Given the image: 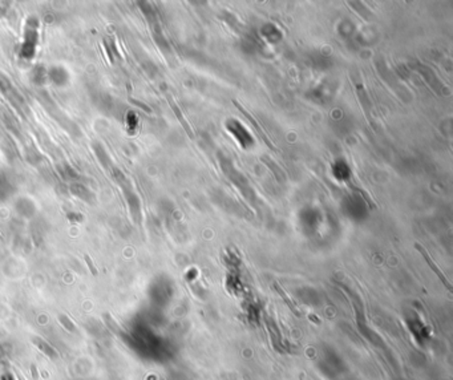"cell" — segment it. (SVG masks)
<instances>
[{
	"label": "cell",
	"instance_id": "1",
	"mask_svg": "<svg viewBox=\"0 0 453 380\" xmlns=\"http://www.w3.org/2000/svg\"><path fill=\"white\" fill-rule=\"evenodd\" d=\"M415 247H416L417 251L420 252L421 256H423V258H424V260H425V262L428 263V266L431 267L432 271H433V273H435V274L437 275L438 279H440V281L442 282V285L445 286L446 289L449 290V291H453V287H452V285H450V282L448 281V279H446L445 274H444V273H442V271L440 270V269H438V266L435 263V261L432 260L431 256L428 254L427 250H425V248H424L423 246L420 245V243H415Z\"/></svg>",
	"mask_w": 453,
	"mask_h": 380
},
{
	"label": "cell",
	"instance_id": "2",
	"mask_svg": "<svg viewBox=\"0 0 453 380\" xmlns=\"http://www.w3.org/2000/svg\"><path fill=\"white\" fill-rule=\"evenodd\" d=\"M233 102H234V105L237 106L238 109L241 110L242 113H243V116H245L246 118H247V120L250 121V124H252V126H254V129H255L256 133H258V135H260L261 137H262V140H263V141H265V143L267 144V145H269V148H271V149H273V150H277V148H275V146L273 145V143H271L270 140H269V137H267V135H266V133H265V131H263L262 128H261V125L258 124V121H256L255 118H254V117L251 116V114L248 113L247 110H246L245 108H243V106L239 105V102H237V101H233Z\"/></svg>",
	"mask_w": 453,
	"mask_h": 380
},
{
	"label": "cell",
	"instance_id": "3",
	"mask_svg": "<svg viewBox=\"0 0 453 380\" xmlns=\"http://www.w3.org/2000/svg\"><path fill=\"white\" fill-rule=\"evenodd\" d=\"M168 100H169V104H170V108H172L173 112H174L175 117L178 118V121H179V122H181V125H182V126H183V129L186 131V133H187V135H189L190 139H193V137H194L193 131H191V128H190L189 122H187V121L185 120V117H183V114H182V112H181V109H179L178 106H177V104H175V102L173 101V99H172V97H170V96H168Z\"/></svg>",
	"mask_w": 453,
	"mask_h": 380
},
{
	"label": "cell",
	"instance_id": "4",
	"mask_svg": "<svg viewBox=\"0 0 453 380\" xmlns=\"http://www.w3.org/2000/svg\"><path fill=\"white\" fill-rule=\"evenodd\" d=\"M275 287H277V291H278V292H279V295H281V296H282V298H283V299H285V302H286V303L289 304V307H290V308H291V310H292V311H294V312H295V314H296V315H299V311H298V308H296V306H295V304L292 303L291 300H290V298H289V296H287V294H286V292H285V291H283V290H282V289H281V287H279V286H278V285H275Z\"/></svg>",
	"mask_w": 453,
	"mask_h": 380
},
{
	"label": "cell",
	"instance_id": "5",
	"mask_svg": "<svg viewBox=\"0 0 453 380\" xmlns=\"http://www.w3.org/2000/svg\"><path fill=\"white\" fill-rule=\"evenodd\" d=\"M84 260H85V262H87L88 267H89V270H91L92 275H95V277H96V275H97V269H96L95 265H93V262H92L91 257L87 256V254H85V256H84Z\"/></svg>",
	"mask_w": 453,
	"mask_h": 380
},
{
	"label": "cell",
	"instance_id": "6",
	"mask_svg": "<svg viewBox=\"0 0 453 380\" xmlns=\"http://www.w3.org/2000/svg\"><path fill=\"white\" fill-rule=\"evenodd\" d=\"M129 101H131L132 104H135L136 106H140V108H141V109H144V110H145V112H148V113H152V109H150L149 106H146L145 104H143V102L139 101V100L129 99Z\"/></svg>",
	"mask_w": 453,
	"mask_h": 380
},
{
	"label": "cell",
	"instance_id": "7",
	"mask_svg": "<svg viewBox=\"0 0 453 380\" xmlns=\"http://www.w3.org/2000/svg\"><path fill=\"white\" fill-rule=\"evenodd\" d=\"M2 380H15V379L11 376V375H4V376L2 377Z\"/></svg>",
	"mask_w": 453,
	"mask_h": 380
}]
</instances>
